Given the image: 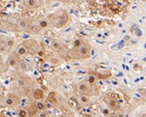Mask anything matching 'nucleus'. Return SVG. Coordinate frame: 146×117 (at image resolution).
Returning <instances> with one entry per match:
<instances>
[{"mask_svg":"<svg viewBox=\"0 0 146 117\" xmlns=\"http://www.w3.org/2000/svg\"><path fill=\"white\" fill-rule=\"evenodd\" d=\"M141 1H143V2H146V0H141Z\"/></svg>","mask_w":146,"mask_h":117,"instance_id":"nucleus-27","label":"nucleus"},{"mask_svg":"<svg viewBox=\"0 0 146 117\" xmlns=\"http://www.w3.org/2000/svg\"><path fill=\"white\" fill-rule=\"evenodd\" d=\"M70 21V14L63 9H57L55 12L50 13L46 17L41 20H36L38 26L42 29H47V28H56L61 29L65 27Z\"/></svg>","mask_w":146,"mask_h":117,"instance_id":"nucleus-1","label":"nucleus"},{"mask_svg":"<svg viewBox=\"0 0 146 117\" xmlns=\"http://www.w3.org/2000/svg\"><path fill=\"white\" fill-rule=\"evenodd\" d=\"M104 101H105V103L108 106V108L111 109V110H113V111L118 110V103L114 98L110 97V96H106L104 98Z\"/></svg>","mask_w":146,"mask_h":117,"instance_id":"nucleus-8","label":"nucleus"},{"mask_svg":"<svg viewBox=\"0 0 146 117\" xmlns=\"http://www.w3.org/2000/svg\"><path fill=\"white\" fill-rule=\"evenodd\" d=\"M38 117H48V115L46 114V112H41L39 115H38Z\"/></svg>","mask_w":146,"mask_h":117,"instance_id":"nucleus-22","label":"nucleus"},{"mask_svg":"<svg viewBox=\"0 0 146 117\" xmlns=\"http://www.w3.org/2000/svg\"><path fill=\"white\" fill-rule=\"evenodd\" d=\"M21 43L23 44V46L27 50V53H28V55H35L38 54V53H40L41 46H40L39 43L35 40L28 39V40L23 41Z\"/></svg>","mask_w":146,"mask_h":117,"instance_id":"nucleus-6","label":"nucleus"},{"mask_svg":"<svg viewBox=\"0 0 146 117\" xmlns=\"http://www.w3.org/2000/svg\"><path fill=\"white\" fill-rule=\"evenodd\" d=\"M4 41H5L6 45L7 46V48L9 49V50H11V49L13 48L15 41H14V40L12 38H9V37H6V38L4 39Z\"/></svg>","mask_w":146,"mask_h":117,"instance_id":"nucleus-16","label":"nucleus"},{"mask_svg":"<svg viewBox=\"0 0 146 117\" xmlns=\"http://www.w3.org/2000/svg\"><path fill=\"white\" fill-rule=\"evenodd\" d=\"M55 2H59L65 4V5H75V4H79L80 2V0H52Z\"/></svg>","mask_w":146,"mask_h":117,"instance_id":"nucleus-14","label":"nucleus"},{"mask_svg":"<svg viewBox=\"0 0 146 117\" xmlns=\"http://www.w3.org/2000/svg\"><path fill=\"white\" fill-rule=\"evenodd\" d=\"M18 115H19V117H28L30 115V114H29L28 110H26L24 108H21L18 110Z\"/></svg>","mask_w":146,"mask_h":117,"instance_id":"nucleus-17","label":"nucleus"},{"mask_svg":"<svg viewBox=\"0 0 146 117\" xmlns=\"http://www.w3.org/2000/svg\"><path fill=\"white\" fill-rule=\"evenodd\" d=\"M20 6L27 10H39L45 6L44 0H21Z\"/></svg>","mask_w":146,"mask_h":117,"instance_id":"nucleus-5","label":"nucleus"},{"mask_svg":"<svg viewBox=\"0 0 146 117\" xmlns=\"http://www.w3.org/2000/svg\"><path fill=\"white\" fill-rule=\"evenodd\" d=\"M21 58H19L18 56L13 54L9 55V57L7 58V66H10V67H14V68H18V65H19V62H20Z\"/></svg>","mask_w":146,"mask_h":117,"instance_id":"nucleus-9","label":"nucleus"},{"mask_svg":"<svg viewBox=\"0 0 146 117\" xmlns=\"http://www.w3.org/2000/svg\"><path fill=\"white\" fill-rule=\"evenodd\" d=\"M51 48L53 51L57 54L61 58L63 59H68V53H70V48H68L63 43L56 39L51 40Z\"/></svg>","mask_w":146,"mask_h":117,"instance_id":"nucleus-4","label":"nucleus"},{"mask_svg":"<svg viewBox=\"0 0 146 117\" xmlns=\"http://www.w3.org/2000/svg\"><path fill=\"white\" fill-rule=\"evenodd\" d=\"M35 106L37 108V110L38 111H43L44 109V104L42 103V101H37V103H35Z\"/></svg>","mask_w":146,"mask_h":117,"instance_id":"nucleus-20","label":"nucleus"},{"mask_svg":"<svg viewBox=\"0 0 146 117\" xmlns=\"http://www.w3.org/2000/svg\"><path fill=\"white\" fill-rule=\"evenodd\" d=\"M98 77L96 76V75L94 74V72H91L89 74V76H88L87 78V82L90 83V84H96V82L98 80Z\"/></svg>","mask_w":146,"mask_h":117,"instance_id":"nucleus-13","label":"nucleus"},{"mask_svg":"<svg viewBox=\"0 0 146 117\" xmlns=\"http://www.w3.org/2000/svg\"><path fill=\"white\" fill-rule=\"evenodd\" d=\"M79 99H80V101H82V103H84V104H86V103H89V101H90L89 96L83 95V94H80V96H79Z\"/></svg>","mask_w":146,"mask_h":117,"instance_id":"nucleus-19","label":"nucleus"},{"mask_svg":"<svg viewBox=\"0 0 146 117\" xmlns=\"http://www.w3.org/2000/svg\"><path fill=\"white\" fill-rule=\"evenodd\" d=\"M141 117H146V114H143Z\"/></svg>","mask_w":146,"mask_h":117,"instance_id":"nucleus-26","label":"nucleus"},{"mask_svg":"<svg viewBox=\"0 0 146 117\" xmlns=\"http://www.w3.org/2000/svg\"><path fill=\"white\" fill-rule=\"evenodd\" d=\"M47 100L50 103H52V104H55L56 103V94L54 93V92H50L48 94V98H47Z\"/></svg>","mask_w":146,"mask_h":117,"instance_id":"nucleus-18","label":"nucleus"},{"mask_svg":"<svg viewBox=\"0 0 146 117\" xmlns=\"http://www.w3.org/2000/svg\"><path fill=\"white\" fill-rule=\"evenodd\" d=\"M14 54L16 55L19 58H21V57H23V56H26L27 55H28V53H27V50L25 49V47L23 46V44L20 43L16 47V49H15V53H14Z\"/></svg>","mask_w":146,"mask_h":117,"instance_id":"nucleus-10","label":"nucleus"},{"mask_svg":"<svg viewBox=\"0 0 146 117\" xmlns=\"http://www.w3.org/2000/svg\"><path fill=\"white\" fill-rule=\"evenodd\" d=\"M77 91L80 94H83V95L89 97L98 96L100 94V90L98 87L95 84H90L87 81L80 83L78 87H77Z\"/></svg>","mask_w":146,"mask_h":117,"instance_id":"nucleus-3","label":"nucleus"},{"mask_svg":"<svg viewBox=\"0 0 146 117\" xmlns=\"http://www.w3.org/2000/svg\"><path fill=\"white\" fill-rule=\"evenodd\" d=\"M117 117H124V116H123V114H118L117 115Z\"/></svg>","mask_w":146,"mask_h":117,"instance_id":"nucleus-25","label":"nucleus"},{"mask_svg":"<svg viewBox=\"0 0 146 117\" xmlns=\"http://www.w3.org/2000/svg\"><path fill=\"white\" fill-rule=\"evenodd\" d=\"M4 104L9 108H17L21 104L20 98L15 94H9L4 100Z\"/></svg>","mask_w":146,"mask_h":117,"instance_id":"nucleus-7","label":"nucleus"},{"mask_svg":"<svg viewBox=\"0 0 146 117\" xmlns=\"http://www.w3.org/2000/svg\"><path fill=\"white\" fill-rule=\"evenodd\" d=\"M92 45L88 41L82 40H76L73 46L70 49L68 59L70 60H86L92 55Z\"/></svg>","mask_w":146,"mask_h":117,"instance_id":"nucleus-2","label":"nucleus"},{"mask_svg":"<svg viewBox=\"0 0 146 117\" xmlns=\"http://www.w3.org/2000/svg\"><path fill=\"white\" fill-rule=\"evenodd\" d=\"M33 98L37 101L44 99V92L43 90L40 89H35L33 90Z\"/></svg>","mask_w":146,"mask_h":117,"instance_id":"nucleus-12","label":"nucleus"},{"mask_svg":"<svg viewBox=\"0 0 146 117\" xmlns=\"http://www.w3.org/2000/svg\"><path fill=\"white\" fill-rule=\"evenodd\" d=\"M103 112H104V114H105V115H109V114H110L109 110H106V109H104V110H103Z\"/></svg>","mask_w":146,"mask_h":117,"instance_id":"nucleus-23","label":"nucleus"},{"mask_svg":"<svg viewBox=\"0 0 146 117\" xmlns=\"http://www.w3.org/2000/svg\"><path fill=\"white\" fill-rule=\"evenodd\" d=\"M141 95L143 96H144V97H146V88H143V89H139V90H138Z\"/></svg>","mask_w":146,"mask_h":117,"instance_id":"nucleus-21","label":"nucleus"},{"mask_svg":"<svg viewBox=\"0 0 146 117\" xmlns=\"http://www.w3.org/2000/svg\"><path fill=\"white\" fill-rule=\"evenodd\" d=\"M3 39H4V37L2 35H0V43H1V41H3Z\"/></svg>","mask_w":146,"mask_h":117,"instance_id":"nucleus-24","label":"nucleus"},{"mask_svg":"<svg viewBox=\"0 0 146 117\" xmlns=\"http://www.w3.org/2000/svg\"><path fill=\"white\" fill-rule=\"evenodd\" d=\"M18 68L20 69L21 71H23V72H28V71L31 70V66L27 62H25L24 60L21 59L20 62H19Z\"/></svg>","mask_w":146,"mask_h":117,"instance_id":"nucleus-11","label":"nucleus"},{"mask_svg":"<svg viewBox=\"0 0 146 117\" xmlns=\"http://www.w3.org/2000/svg\"><path fill=\"white\" fill-rule=\"evenodd\" d=\"M7 67H9V66H7V62H4L3 61V57L2 55H0V74H2L4 72H6Z\"/></svg>","mask_w":146,"mask_h":117,"instance_id":"nucleus-15","label":"nucleus"},{"mask_svg":"<svg viewBox=\"0 0 146 117\" xmlns=\"http://www.w3.org/2000/svg\"><path fill=\"white\" fill-rule=\"evenodd\" d=\"M31 117H33V116H31Z\"/></svg>","mask_w":146,"mask_h":117,"instance_id":"nucleus-28","label":"nucleus"}]
</instances>
